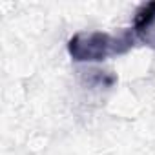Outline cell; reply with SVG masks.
<instances>
[{
  "label": "cell",
  "instance_id": "cell-2",
  "mask_svg": "<svg viewBox=\"0 0 155 155\" xmlns=\"http://www.w3.org/2000/svg\"><path fill=\"white\" fill-rule=\"evenodd\" d=\"M153 26H155V2L142 4L135 11L131 29H133V33L137 35L139 40H148V35H150Z\"/></svg>",
  "mask_w": 155,
  "mask_h": 155
},
{
  "label": "cell",
  "instance_id": "cell-1",
  "mask_svg": "<svg viewBox=\"0 0 155 155\" xmlns=\"http://www.w3.org/2000/svg\"><path fill=\"white\" fill-rule=\"evenodd\" d=\"M139 42L131 28L113 35L106 31H79L68 42V53L75 62H101L110 57H119Z\"/></svg>",
  "mask_w": 155,
  "mask_h": 155
}]
</instances>
